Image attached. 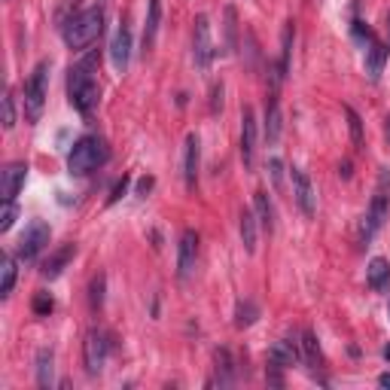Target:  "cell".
<instances>
[{
  "instance_id": "20",
  "label": "cell",
  "mask_w": 390,
  "mask_h": 390,
  "mask_svg": "<svg viewBox=\"0 0 390 390\" xmlns=\"http://www.w3.org/2000/svg\"><path fill=\"white\" fill-rule=\"evenodd\" d=\"M241 241H244V250L256 253V241H260V220H256L253 211H241Z\"/></svg>"
},
{
  "instance_id": "40",
  "label": "cell",
  "mask_w": 390,
  "mask_h": 390,
  "mask_svg": "<svg viewBox=\"0 0 390 390\" xmlns=\"http://www.w3.org/2000/svg\"><path fill=\"white\" fill-rule=\"evenodd\" d=\"M378 384H381V387H390V372H384L381 378H378Z\"/></svg>"
},
{
  "instance_id": "23",
  "label": "cell",
  "mask_w": 390,
  "mask_h": 390,
  "mask_svg": "<svg viewBox=\"0 0 390 390\" xmlns=\"http://www.w3.org/2000/svg\"><path fill=\"white\" fill-rule=\"evenodd\" d=\"M253 208H256V220H260V225L265 232H274V208H272V201H269V192H256V199H253Z\"/></svg>"
},
{
  "instance_id": "39",
  "label": "cell",
  "mask_w": 390,
  "mask_h": 390,
  "mask_svg": "<svg viewBox=\"0 0 390 390\" xmlns=\"http://www.w3.org/2000/svg\"><path fill=\"white\" fill-rule=\"evenodd\" d=\"M338 174H342V177H351V162H342V165H338Z\"/></svg>"
},
{
  "instance_id": "6",
  "label": "cell",
  "mask_w": 390,
  "mask_h": 390,
  "mask_svg": "<svg viewBox=\"0 0 390 390\" xmlns=\"http://www.w3.org/2000/svg\"><path fill=\"white\" fill-rule=\"evenodd\" d=\"M192 55H195V65H199L201 70H208L211 61H213V55H217V49H213V40H211V22H208V16H199V18H195Z\"/></svg>"
},
{
  "instance_id": "29",
  "label": "cell",
  "mask_w": 390,
  "mask_h": 390,
  "mask_svg": "<svg viewBox=\"0 0 390 390\" xmlns=\"http://www.w3.org/2000/svg\"><path fill=\"white\" fill-rule=\"evenodd\" d=\"M345 116H347V128H351L354 147L360 150V147H363V119H360V113H357L354 107H345Z\"/></svg>"
},
{
  "instance_id": "15",
  "label": "cell",
  "mask_w": 390,
  "mask_h": 390,
  "mask_svg": "<svg viewBox=\"0 0 390 390\" xmlns=\"http://www.w3.org/2000/svg\"><path fill=\"white\" fill-rule=\"evenodd\" d=\"M199 159H201V147H199V135H186V152H183V177H186V189H195L199 180Z\"/></svg>"
},
{
  "instance_id": "11",
  "label": "cell",
  "mask_w": 390,
  "mask_h": 390,
  "mask_svg": "<svg viewBox=\"0 0 390 390\" xmlns=\"http://www.w3.org/2000/svg\"><path fill=\"white\" fill-rule=\"evenodd\" d=\"M293 195H296V204H299V211L305 217H314L317 211V199H314V186L311 180H308V174L302 168H293Z\"/></svg>"
},
{
  "instance_id": "38",
  "label": "cell",
  "mask_w": 390,
  "mask_h": 390,
  "mask_svg": "<svg viewBox=\"0 0 390 390\" xmlns=\"http://www.w3.org/2000/svg\"><path fill=\"white\" fill-rule=\"evenodd\" d=\"M152 189V177H143L140 183H138V195H147Z\"/></svg>"
},
{
  "instance_id": "27",
  "label": "cell",
  "mask_w": 390,
  "mask_h": 390,
  "mask_svg": "<svg viewBox=\"0 0 390 390\" xmlns=\"http://www.w3.org/2000/svg\"><path fill=\"white\" fill-rule=\"evenodd\" d=\"M238 49V13L235 6H225V52Z\"/></svg>"
},
{
  "instance_id": "3",
  "label": "cell",
  "mask_w": 390,
  "mask_h": 390,
  "mask_svg": "<svg viewBox=\"0 0 390 390\" xmlns=\"http://www.w3.org/2000/svg\"><path fill=\"white\" fill-rule=\"evenodd\" d=\"M110 159V150L107 143L95 138V135H86L74 143V150L67 152V171L77 174V177H83V174H91L95 168H101L104 162Z\"/></svg>"
},
{
  "instance_id": "13",
  "label": "cell",
  "mask_w": 390,
  "mask_h": 390,
  "mask_svg": "<svg viewBox=\"0 0 390 390\" xmlns=\"http://www.w3.org/2000/svg\"><path fill=\"white\" fill-rule=\"evenodd\" d=\"M269 363H272V366H281V369L302 363V347H299V342H293V338H281V342H274L272 351H269Z\"/></svg>"
},
{
  "instance_id": "5",
  "label": "cell",
  "mask_w": 390,
  "mask_h": 390,
  "mask_svg": "<svg viewBox=\"0 0 390 390\" xmlns=\"http://www.w3.org/2000/svg\"><path fill=\"white\" fill-rule=\"evenodd\" d=\"M49 238H52V229L43 223V220H30L25 235L18 238V260H37L40 253H43V247L49 244Z\"/></svg>"
},
{
  "instance_id": "33",
  "label": "cell",
  "mask_w": 390,
  "mask_h": 390,
  "mask_svg": "<svg viewBox=\"0 0 390 390\" xmlns=\"http://www.w3.org/2000/svg\"><path fill=\"white\" fill-rule=\"evenodd\" d=\"M4 128H16V101H13V91L4 95Z\"/></svg>"
},
{
  "instance_id": "2",
  "label": "cell",
  "mask_w": 390,
  "mask_h": 390,
  "mask_svg": "<svg viewBox=\"0 0 390 390\" xmlns=\"http://www.w3.org/2000/svg\"><path fill=\"white\" fill-rule=\"evenodd\" d=\"M101 30H104V13H101L98 6H91V9L77 13L70 22H65L61 34H65V43L79 52V49H86V46L95 43V40L101 37Z\"/></svg>"
},
{
  "instance_id": "21",
  "label": "cell",
  "mask_w": 390,
  "mask_h": 390,
  "mask_svg": "<svg viewBox=\"0 0 390 390\" xmlns=\"http://www.w3.org/2000/svg\"><path fill=\"white\" fill-rule=\"evenodd\" d=\"M55 381V354L43 347V351L37 354V384L40 387H52Z\"/></svg>"
},
{
  "instance_id": "43",
  "label": "cell",
  "mask_w": 390,
  "mask_h": 390,
  "mask_svg": "<svg viewBox=\"0 0 390 390\" xmlns=\"http://www.w3.org/2000/svg\"><path fill=\"white\" fill-rule=\"evenodd\" d=\"M387 30H390V13H387Z\"/></svg>"
},
{
  "instance_id": "17",
  "label": "cell",
  "mask_w": 390,
  "mask_h": 390,
  "mask_svg": "<svg viewBox=\"0 0 390 390\" xmlns=\"http://www.w3.org/2000/svg\"><path fill=\"white\" fill-rule=\"evenodd\" d=\"M366 284H369V290H375V293H384L387 286H390V262L384 260V256L369 260V265H366Z\"/></svg>"
},
{
  "instance_id": "34",
  "label": "cell",
  "mask_w": 390,
  "mask_h": 390,
  "mask_svg": "<svg viewBox=\"0 0 390 390\" xmlns=\"http://www.w3.org/2000/svg\"><path fill=\"white\" fill-rule=\"evenodd\" d=\"M55 308V302H52V296L49 293H37L34 296V314H40V317H46L49 311Z\"/></svg>"
},
{
  "instance_id": "44",
  "label": "cell",
  "mask_w": 390,
  "mask_h": 390,
  "mask_svg": "<svg viewBox=\"0 0 390 390\" xmlns=\"http://www.w3.org/2000/svg\"><path fill=\"white\" fill-rule=\"evenodd\" d=\"M387 314H390V308H387Z\"/></svg>"
},
{
  "instance_id": "24",
  "label": "cell",
  "mask_w": 390,
  "mask_h": 390,
  "mask_svg": "<svg viewBox=\"0 0 390 390\" xmlns=\"http://www.w3.org/2000/svg\"><path fill=\"white\" fill-rule=\"evenodd\" d=\"M0 274H4V281H0V296H6L13 293V286H16V256L13 253H4L0 256Z\"/></svg>"
},
{
  "instance_id": "41",
  "label": "cell",
  "mask_w": 390,
  "mask_h": 390,
  "mask_svg": "<svg viewBox=\"0 0 390 390\" xmlns=\"http://www.w3.org/2000/svg\"><path fill=\"white\" fill-rule=\"evenodd\" d=\"M384 138H387V143H390V116H387V122H384Z\"/></svg>"
},
{
  "instance_id": "4",
  "label": "cell",
  "mask_w": 390,
  "mask_h": 390,
  "mask_svg": "<svg viewBox=\"0 0 390 390\" xmlns=\"http://www.w3.org/2000/svg\"><path fill=\"white\" fill-rule=\"evenodd\" d=\"M46 95H49V61H40L34 67V74H30V79L25 83V116H28V122H37L43 116Z\"/></svg>"
},
{
  "instance_id": "25",
  "label": "cell",
  "mask_w": 390,
  "mask_h": 390,
  "mask_svg": "<svg viewBox=\"0 0 390 390\" xmlns=\"http://www.w3.org/2000/svg\"><path fill=\"white\" fill-rule=\"evenodd\" d=\"M217 381H220V387H229L235 381V360L225 347L217 351Z\"/></svg>"
},
{
  "instance_id": "35",
  "label": "cell",
  "mask_w": 390,
  "mask_h": 390,
  "mask_svg": "<svg viewBox=\"0 0 390 390\" xmlns=\"http://www.w3.org/2000/svg\"><path fill=\"white\" fill-rule=\"evenodd\" d=\"M269 171H272L274 189H284V162L281 159H269Z\"/></svg>"
},
{
  "instance_id": "37",
  "label": "cell",
  "mask_w": 390,
  "mask_h": 390,
  "mask_svg": "<svg viewBox=\"0 0 390 390\" xmlns=\"http://www.w3.org/2000/svg\"><path fill=\"white\" fill-rule=\"evenodd\" d=\"M126 189H128V177H122V180L116 183V186H113V195H110V204H113V201H119V199H122V195H126Z\"/></svg>"
},
{
  "instance_id": "28",
  "label": "cell",
  "mask_w": 390,
  "mask_h": 390,
  "mask_svg": "<svg viewBox=\"0 0 390 390\" xmlns=\"http://www.w3.org/2000/svg\"><path fill=\"white\" fill-rule=\"evenodd\" d=\"M256 317H260V308H256L250 299L238 302V308H235V326H238V330H244V326H253Z\"/></svg>"
},
{
  "instance_id": "16",
  "label": "cell",
  "mask_w": 390,
  "mask_h": 390,
  "mask_svg": "<svg viewBox=\"0 0 390 390\" xmlns=\"http://www.w3.org/2000/svg\"><path fill=\"white\" fill-rule=\"evenodd\" d=\"M387 55H390V46L378 43V40H372V43L366 46V77L372 79V83L381 79L384 65H387Z\"/></svg>"
},
{
  "instance_id": "10",
  "label": "cell",
  "mask_w": 390,
  "mask_h": 390,
  "mask_svg": "<svg viewBox=\"0 0 390 390\" xmlns=\"http://www.w3.org/2000/svg\"><path fill=\"white\" fill-rule=\"evenodd\" d=\"M195 260H199V235L186 229L180 235V247H177V274L183 281L195 272Z\"/></svg>"
},
{
  "instance_id": "19",
  "label": "cell",
  "mask_w": 390,
  "mask_h": 390,
  "mask_svg": "<svg viewBox=\"0 0 390 390\" xmlns=\"http://www.w3.org/2000/svg\"><path fill=\"white\" fill-rule=\"evenodd\" d=\"M74 256H77V244H65V247H58V250L43 262V278H49V281L58 278V274L65 272V265L74 260Z\"/></svg>"
},
{
  "instance_id": "31",
  "label": "cell",
  "mask_w": 390,
  "mask_h": 390,
  "mask_svg": "<svg viewBox=\"0 0 390 390\" xmlns=\"http://www.w3.org/2000/svg\"><path fill=\"white\" fill-rule=\"evenodd\" d=\"M16 217H18L16 201H4V211H0V232H9V229H13Z\"/></svg>"
},
{
  "instance_id": "14",
  "label": "cell",
  "mask_w": 390,
  "mask_h": 390,
  "mask_svg": "<svg viewBox=\"0 0 390 390\" xmlns=\"http://www.w3.org/2000/svg\"><path fill=\"white\" fill-rule=\"evenodd\" d=\"M128 58H131V30L126 25H119V30L113 34V43H110V61L119 74H126Z\"/></svg>"
},
{
  "instance_id": "30",
  "label": "cell",
  "mask_w": 390,
  "mask_h": 390,
  "mask_svg": "<svg viewBox=\"0 0 390 390\" xmlns=\"http://www.w3.org/2000/svg\"><path fill=\"white\" fill-rule=\"evenodd\" d=\"M293 37H296V28H293V22H286V28H284V52H281V67H284V74H290V61H293Z\"/></svg>"
},
{
  "instance_id": "42",
  "label": "cell",
  "mask_w": 390,
  "mask_h": 390,
  "mask_svg": "<svg viewBox=\"0 0 390 390\" xmlns=\"http://www.w3.org/2000/svg\"><path fill=\"white\" fill-rule=\"evenodd\" d=\"M384 357H387V360H390V345H387V347H384Z\"/></svg>"
},
{
  "instance_id": "36",
  "label": "cell",
  "mask_w": 390,
  "mask_h": 390,
  "mask_svg": "<svg viewBox=\"0 0 390 390\" xmlns=\"http://www.w3.org/2000/svg\"><path fill=\"white\" fill-rule=\"evenodd\" d=\"M223 110V83H217L211 89V113L217 116V113Z\"/></svg>"
},
{
  "instance_id": "26",
  "label": "cell",
  "mask_w": 390,
  "mask_h": 390,
  "mask_svg": "<svg viewBox=\"0 0 390 390\" xmlns=\"http://www.w3.org/2000/svg\"><path fill=\"white\" fill-rule=\"evenodd\" d=\"M299 347H302V360H305V366H317V363H321V345H317V335H314L311 330L302 333Z\"/></svg>"
},
{
  "instance_id": "1",
  "label": "cell",
  "mask_w": 390,
  "mask_h": 390,
  "mask_svg": "<svg viewBox=\"0 0 390 390\" xmlns=\"http://www.w3.org/2000/svg\"><path fill=\"white\" fill-rule=\"evenodd\" d=\"M91 67H95V58H86L70 67V77H67L70 107L79 110L83 116H89V113L98 107V98H101V89H98V79L91 74Z\"/></svg>"
},
{
  "instance_id": "22",
  "label": "cell",
  "mask_w": 390,
  "mask_h": 390,
  "mask_svg": "<svg viewBox=\"0 0 390 390\" xmlns=\"http://www.w3.org/2000/svg\"><path fill=\"white\" fill-rule=\"evenodd\" d=\"M159 22H162V0H150V13H147V25H143V49H152L159 34Z\"/></svg>"
},
{
  "instance_id": "7",
  "label": "cell",
  "mask_w": 390,
  "mask_h": 390,
  "mask_svg": "<svg viewBox=\"0 0 390 390\" xmlns=\"http://www.w3.org/2000/svg\"><path fill=\"white\" fill-rule=\"evenodd\" d=\"M387 217H390V199H387L384 192H375V199H372V204H369L366 217L360 223V241L363 244L372 241V235L387 223Z\"/></svg>"
},
{
  "instance_id": "9",
  "label": "cell",
  "mask_w": 390,
  "mask_h": 390,
  "mask_svg": "<svg viewBox=\"0 0 390 390\" xmlns=\"http://www.w3.org/2000/svg\"><path fill=\"white\" fill-rule=\"evenodd\" d=\"M28 180V165L25 162H9V165L0 171V199L4 201H16L18 189L25 186Z\"/></svg>"
},
{
  "instance_id": "32",
  "label": "cell",
  "mask_w": 390,
  "mask_h": 390,
  "mask_svg": "<svg viewBox=\"0 0 390 390\" xmlns=\"http://www.w3.org/2000/svg\"><path fill=\"white\" fill-rule=\"evenodd\" d=\"M89 302H91V308H98L104 305V274H98L95 281H91V286H89Z\"/></svg>"
},
{
  "instance_id": "18",
  "label": "cell",
  "mask_w": 390,
  "mask_h": 390,
  "mask_svg": "<svg viewBox=\"0 0 390 390\" xmlns=\"http://www.w3.org/2000/svg\"><path fill=\"white\" fill-rule=\"evenodd\" d=\"M281 101L278 95H269V101H265V140L269 143H278L281 140Z\"/></svg>"
},
{
  "instance_id": "12",
  "label": "cell",
  "mask_w": 390,
  "mask_h": 390,
  "mask_svg": "<svg viewBox=\"0 0 390 390\" xmlns=\"http://www.w3.org/2000/svg\"><path fill=\"white\" fill-rule=\"evenodd\" d=\"M241 159H244V168H253V159H256V116L250 107H244L241 113Z\"/></svg>"
},
{
  "instance_id": "8",
  "label": "cell",
  "mask_w": 390,
  "mask_h": 390,
  "mask_svg": "<svg viewBox=\"0 0 390 390\" xmlns=\"http://www.w3.org/2000/svg\"><path fill=\"white\" fill-rule=\"evenodd\" d=\"M86 369H89V375H101L104 372V366H107V357H110V342H107V335L101 333V330H91L86 335Z\"/></svg>"
}]
</instances>
